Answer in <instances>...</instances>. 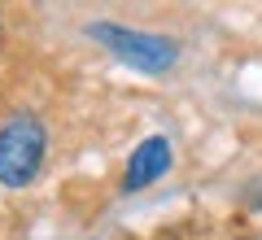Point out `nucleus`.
Wrapping results in <instances>:
<instances>
[{
    "mask_svg": "<svg viewBox=\"0 0 262 240\" xmlns=\"http://www.w3.org/2000/svg\"><path fill=\"white\" fill-rule=\"evenodd\" d=\"M88 39H96L110 57L140 74H166L179 66V44L158 31H140L127 22H88Z\"/></svg>",
    "mask_w": 262,
    "mask_h": 240,
    "instance_id": "f257e3e1",
    "label": "nucleus"
},
{
    "mask_svg": "<svg viewBox=\"0 0 262 240\" xmlns=\"http://www.w3.org/2000/svg\"><path fill=\"white\" fill-rule=\"evenodd\" d=\"M48 157V127L35 114L0 122V188H31Z\"/></svg>",
    "mask_w": 262,
    "mask_h": 240,
    "instance_id": "f03ea898",
    "label": "nucleus"
},
{
    "mask_svg": "<svg viewBox=\"0 0 262 240\" xmlns=\"http://www.w3.org/2000/svg\"><path fill=\"white\" fill-rule=\"evenodd\" d=\"M170 162H175L170 140L166 136H144L140 144L131 148L127 166H122V192H144V188H153L170 170Z\"/></svg>",
    "mask_w": 262,
    "mask_h": 240,
    "instance_id": "7ed1b4c3",
    "label": "nucleus"
},
{
    "mask_svg": "<svg viewBox=\"0 0 262 240\" xmlns=\"http://www.w3.org/2000/svg\"><path fill=\"white\" fill-rule=\"evenodd\" d=\"M0 35H5V18H0Z\"/></svg>",
    "mask_w": 262,
    "mask_h": 240,
    "instance_id": "20e7f679",
    "label": "nucleus"
}]
</instances>
